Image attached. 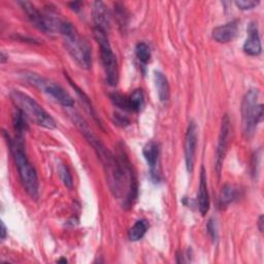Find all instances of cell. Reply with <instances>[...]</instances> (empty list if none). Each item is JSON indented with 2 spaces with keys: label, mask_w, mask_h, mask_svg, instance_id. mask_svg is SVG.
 <instances>
[{
  "label": "cell",
  "mask_w": 264,
  "mask_h": 264,
  "mask_svg": "<svg viewBox=\"0 0 264 264\" xmlns=\"http://www.w3.org/2000/svg\"><path fill=\"white\" fill-rule=\"evenodd\" d=\"M128 98V112L139 113L145 107V95L143 90L137 89L132 92Z\"/></svg>",
  "instance_id": "16"
},
{
  "label": "cell",
  "mask_w": 264,
  "mask_h": 264,
  "mask_svg": "<svg viewBox=\"0 0 264 264\" xmlns=\"http://www.w3.org/2000/svg\"><path fill=\"white\" fill-rule=\"evenodd\" d=\"M58 30L61 33L66 49L73 60H75L82 68L89 69L92 65V55L89 43L78 34L76 29L69 22L61 21Z\"/></svg>",
  "instance_id": "2"
},
{
  "label": "cell",
  "mask_w": 264,
  "mask_h": 264,
  "mask_svg": "<svg viewBox=\"0 0 264 264\" xmlns=\"http://www.w3.org/2000/svg\"><path fill=\"white\" fill-rule=\"evenodd\" d=\"M234 4L240 10L249 11V10H253L256 7H258L260 3L255 2V0H239V2H235Z\"/></svg>",
  "instance_id": "25"
},
{
  "label": "cell",
  "mask_w": 264,
  "mask_h": 264,
  "mask_svg": "<svg viewBox=\"0 0 264 264\" xmlns=\"http://www.w3.org/2000/svg\"><path fill=\"white\" fill-rule=\"evenodd\" d=\"M229 134H230V121L228 116L225 115L224 118L222 119V124H221V129H220L218 147L216 152V170L218 174L221 173V169H222L224 158L227 151Z\"/></svg>",
  "instance_id": "8"
},
{
  "label": "cell",
  "mask_w": 264,
  "mask_h": 264,
  "mask_svg": "<svg viewBox=\"0 0 264 264\" xmlns=\"http://www.w3.org/2000/svg\"><path fill=\"white\" fill-rule=\"evenodd\" d=\"M7 231H8V230H7V227H6L5 223L2 222V241H5V240H6L7 233H8Z\"/></svg>",
  "instance_id": "29"
},
{
  "label": "cell",
  "mask_w": 264,
  "mask_h": 264,
  "mask_svg": "<svg viewBox=\"0 0 264 264\" xmlns=\"http://www.w3.org/2000/svg\"><path fill=\"white\" fill-rule=\"evenodd\" d=\"M116 117V123L117 124H119V125H121V126H126V125H128L129 124V120L127 119V118H125V117H121L120 115H116L115 116Z\"/></svg>",
  "instance_id": "27"
},
{
  "label": "cell",
  "mask_w": 264,
  "mask_h": 264,
  "mask_svg": "<svg viewBox=\"0 0 264 264\" xmlns=\"http://www.w3.org/2000/svg\"><path fill=\"white\" fill-rule=\"evenodd\" d=\"M248 38L244 43V52L249 56H259L262 52L261 40L259 36L258 26L256 23H250L248 27Z\"/></svg>",
  "instance_id": "10"
},
{
  "label": "cell",
  "mask_w": 264,
  "mask_h": 264,
  "mask_svg": "<svg viewBox=\"0 0 264 264\" xmlns=\"http://www.w3.org/2000/svg\"><path fill=\"white\" fill-rule=\"evenodd\" d=\"M143 154H144V157H145L147 163L150 166L151 177L153 178L154 181H158L159 173L157 170V164H158V159H159V155H160V149H159L158 144H156L155 142L148 143L144 147Z\"/></svg>",
  "instance_id": "12"
},
{
  "label": "cell",
  "mask_w": 264,
  "mask_h": 264,
  "mask_svg": "<svg viewBox=\"0 0 264 264\" xmlns=\"http://www.w3.org/2000/svg\"><path fill=\"white\" fill-rule=\"evenodd\" d=\"M24 77L33 86L38 88L39 90H42L52 98H54L58 103L65 108H71L74 104L72 97L63 89V88L49 80L43 78L36 73H25Z\"/></svg>",
  "instance_id": "6"
},
{
  "label": "cell",
  "mask_w": 264,
  "mask_h": 264,
  "mask_svg": "<svg viewBox=\"0 0 264 264\" xmlns=\"http://www.w3.org/2000/svg\"><path fill=\"white\" fill-rule=\"evenodd\" d=\"M239 31L237 21H231L224 25L216 27L213 32V38L220 43H227L235 38Z\"/></svg>",
  "instance_id": "11"
},
{
  "label": "cell",
  "mask_w": 264,
  "mask_h": 264,
  "mask_svg": "<svg viewBox=\"0 0 264 264\" xmlns=\"http://www.w3.org/2000/svg\"><path fill=\"white\" fill-rule=\"evenodd\" d=\"M11 99L18 111L38 126L48 129L56 128V122L53 117L29 95L19 90H14L11 92Z\"/></svg>",
  "instance_id": "3"
},
{
  "label": "cell",
  "mask_w": 264,
  "mask_h": 264,
  "mask_svg": "<svg viewBox=\"0 0 264 264\" xmlns=\"http://www.w3.org/2000/svg\"><path fill=\"white\" fill-rule=\"evenodd\" d=\"M207 232L213 242L218 241V231H217V226H216V222L214 221V219H210L207 223Z\"/></svg>",
  "instance_id": "26"
},
{
  "label": "cell",
  "mask_w": 264,
  "mask_h": 264,
  "mask_svg": "<svg viewBox=\"0 0 264 264\" xmlns=\"http://www.w3.org/2000/svg\"><path fill=\"white\" fill-rule=\"evenodd\" d=\"M259 91L257 89L249 90L242 102V124L246 139L254 137L258 124L263 118V104L258 102Z\"/></svg>",
  "instance_id": "4"
},
{
  "label": "cell",
  "mask_w": 264,
  "mask_h": 264,
  "mask_svg": "<svg viewBox=\"0 0 264 264\" xmlns=\"http://www.w3.org/2000/svg\"><path fill=\"white\" fill-rule=\"evenodd\" d=\"M81 5H82L81 3H71V4H69V7L71 8L72 11L78 12L81 10Z\"/></svg>",
  "instance_id": "28"
},
{
  "label": "cell",
  "mask_w": 264,
  "mask_h": 264,
  "mask_svg": "<svg viewBox=\"0 0 264 264\" xmlns=\"http://www.w3.org/2000/svg\"><path fill=\"white\" fill-rule=\"evenodd\" d=\"M155 85L158 93V97L161 102H166L169 99L170 91H169V84L166 76L161 71H155L154 74Z\"/></svg>",
  "instance_id": "15"
},
{
  "label": "cell",
  "mask_w": 264,
  "mask_h": 264,
  "mask_svg": "<svg viewBox=\"0 0 264 264\" xmlns=\"http://www.w3.org/2000/svg\"><path fill=\"white\" fill-rule=\"evenodd\" d=\"M136 55L142 64H148L151 60V49L148 43L144 41L139 42L136 46Z\"/></svg>",
  "instance_id": "19"
},
{
  "label": "cell",
  "mask_w": 264,
  "mask_h": 264,
  "mask_svg": "<svg viewBox=\"0 0 264 264\" xmlns=\"http://www.w3.org/2000/svg\"><path fill=\"white\" fill-rule=\"evenodd\" d=\"M111 100L112 102L119 109L123 111H128V98L127 96H124L120 93H113L111 94Z\"/></svg>",
  "instance_id": "24"
},
{
  "label": "cell",
  "mask_w": 264,
  "mask_h": 264,
  "mask_svg": "<svg viewBox=\"0 0 264 264\" xmlns=\"http://www.w3.org/2000/svg\"><path fill=\"white\" fill-rule=\"evenodd\" d=\"M18 4L21 6L23 11L27 15L29 21L33 24V26H35L38 30L42 31L43 33L51 34L54 32L55 28L59 27L61 21L57 23L52 18H50V16L42 15L31 3L19 2Z\"/></svg>",
  "instance_id": "7"
},
{
  "label": "cell",
  "mask_w": 264,
  "mask_h": 264,
  "mask_svg": "<svg viewBox=\"0 0 264 264\" xmlns=\"http://www.w3.org/2000/svg\"><path fill=\"white\" fill-rule=\"evenodd\" d=\"M258 227H259V230H260V232H263V216H262V215L259 217Z\"/></svg>",
  "instance_id": "30"
},
{
  "label": "cell",
  "mask_w": 264,
  "mask_h": 264,
  "mask_svg": "<svg viewBox=\"0 0 264 264\" xmlns=\"http://www.w3.org/2000/svg\"><path fill=\"white\" fill-rule=\"evenodd\" d=\"M148 229H149V223L147 220L145 219L139 220V221H137L136 224L129 229L128 239L131 242H138L145 236Z\"/></svg>",
  "instance_id": "17"
},
{
  "label": "cell",
  "mask_w": 264,
  "mask_h": 264,
  "mask_svg": "<svg viewBox=\"0 0 264 264\" xmlns=\"http://www.w3.org/2000/svg\"><path fill=\"white\" fill-rule=\"evenodd\" d=\"M93 20L95 28L109 32L111 29V15L107 6L102 2H96L93 5Z\"/></svg>",
  "instance_id": "13"
},
{
  "label": "cell",
  "mask_w": 264,
  "mask_h": 264,
  "mask_svg": "<svg viewBox=\"0 0 264 264\" xmlns=\"http://www.w3.org/2000/svg\"><path fill=\"white\" fill-rule=\"evenodd\" d=\"M198 208L202 216H205L209 209V195L207 190V183H206V174L203 167H201L200 171V183H199V190H198Z\"/></svg>",
  "instance_id": "14"
},
{
  "label": "cell",
  "mask_w": 264,
  "mask_h": 264,
  "mask_svg": "<svg viewBox=\"0 0 264 264\" xmlns=\"http://www.w3.org/2000/svg\"><path fill=\"white\" fill-rule=\"evenodd\" d=\"M197 148V125L195 122H190L185 137V161L186 168L189 173H192L195 163V154Z\"/></svg>",
  "instance_id": "9"
},
{
  "label": "cell",
  "mask_w": 264,
  "mask_h": 264,
  "mask_svg": "<svg viewBox=\"0 0 264 264\" xmlns=\"http://www.w3.org/2000/svg\"><path fill=\"white\" fill-rule=\"evenodd\" d=\"M59 175H60V178H61L63 184H64L67 188L71 189V188H72V185H73L72 177H71V173H70L68 167H67L65 164H61V165L59 166Z\"/></svg>",
  "instance_id": "23"
},
{
  "label": "cell",
  "mask_w": 264,
  "mask_h": 264,
  "mask_svg": "<svg viewBox=\"0 0 264 264\" xmlns=\"http://www.w3.org/2000/svg\"><path fill=\"white\" fill-rule=\"evenodd\" d=\"M26 119L27 118L18 110H17V113L14 114L13 122H14V128H15V131L17 132L18 139H23L24 134L28 129V124Z\"/></svg>",
  "instance_id": "18"
},
{
  "label": "cell",
  "mask_w": 264,
  "mask_h": 264,
  "mask_svg": "<svg viewBox=\"0 0 264 264\" xmlns=\"http://www.w3.org/2000/svg\"><path fill=\"white\" fill-rule=\"evenodd\" d=\"M94 36L100 49L101 62L103 65L107 83L110 86H116L119 80L118 61L116 55L113 52L111 43L109 41L107 32L101 29L94 28Z\"/></svg>",
  "instance_id": "5"
},
{
  "label": "cell",
  "mask_w": 264,
  "mask_h": 264,
  "mask_svg": "<svg viewBox=\"0 0 264 264\" xmlns=\"http://www.w3.org/2000/svg\"><path fill=\"white\" fill-rule=\"evenodd\" d=\"M66 77H67V80H68V82H69V84L71 85V87L73 88L74 89V91L76 92V94L78 95V97L81 98V100H82V102H84V104H85V107H86V109L88 110V112H89L90 114H91V116H93V118L95 119V120H97V117H96V114H95V112H94V109H93V107H92V103H91V101H90V99H89V97H88L86 94H85V92L83 91V90H81L80 88L75 85V84H73V82L67 76V75H65Z\"/></svg>",
  "instance_id": "21"
},
{
  "label": "cell",
  "mask_w": 264,
  "mask_h": 264,
  "mask_svg": "<svg viewBox=\"0 0 264 264\" xmlns=\"http://www.w3.org/2000/svg\"><path fill=\"white\" fill-rule=\"evenodd\" d=\"M58 262H64V263H67V260H66V259H60V260H58Z\"/></svg>",
  "instance_id": "31"
},
{
  "label": "cell",
  "mask_w": 264,
  "mask_h": 264,
  "mask_svg": "<svg viewBox=\"0 0 264 264\" xmlns=\"http://www.w3.org/2000/svg\"><path fill=\"white\" fill-rule=\"evenodd\" d=\"M236 198V190L231 185H225L220 194V205L222 207L230 204Z\"/></svg>",
  "instance_id": "20"
},
{
  "label": "cell",
  "mask_w": 264,
  "mask_h": 264,
  "mask_svg": "<svg viewBox=\"0 0 264 264\" xmlns=\"http://www.w3.org/2000/svg\"><path fill=\"white\" fill-rule=\"evenodd\" d=\"M115 13H116V19L119 23L120 27H126L128 23V14L125 8L121 4L115 5Z\"/></svg>",
  "instance_id": "22"
},
{
  "label": "cell",
  "mask_w": 264,
  "mask_h": 264,
  "mask_svg": "<svg viewBox=\"0 0 264 264\" xmlns=\"http://www.w3.org/2000/svg\"><path fill=\"white\" fill-rule=\"evenodd\" d=\"M4 136L8 140V143L10 144V150L12 152L14 161L18 168L19 177L21 179V182L23 184L25 191L28 193L30 197H32L33 199H36L39 193L38 177L35 168L29 161L24 151L23 139L16 138L15 140H13L11 139L10 136L6 134V131H4Z\"/></svg>",
  "instance_id": "1"
}]
</instances>
